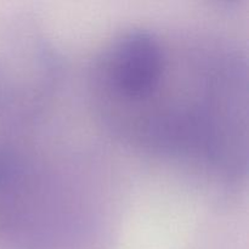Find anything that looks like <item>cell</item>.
Returning a JSON list of instances; mask_svg holds the SVG:
<instances>
[{
    "label": "cell",
    "instance_id": "6da1fadb",
    "mask_svg": "<svg viewBox=\"0 0 249 249\" xmlns=\"http://www.w3.org/2000/svg\"><path fill=\"white\" fill-rule=\"evenodd\" d=\"M170 62L164 41L145 29L117 36L102 51L95 66V85L112 118H135L155 97Z\"/></svg>",
    "mask_w": 249,
    "mask_h": 249
}]
</instances>
